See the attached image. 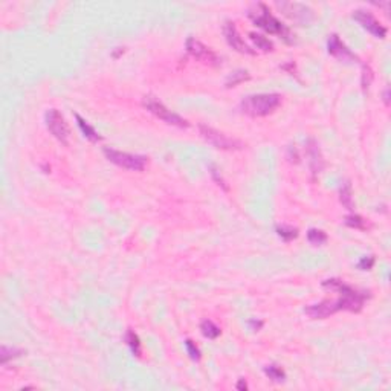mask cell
Segmentation results:
<instances>
[{"label": "cell", "instance_id": "cell-1", "mask_svg": "<svg viewBox=\"0 0 391 391\" xmlns=\"http://www.w3.org/2000/svg\"><path fill=\"white\" fill-rule=\"evenodd\" d=\"M248 16L263 31L269 32V34H274V36H278L287 45H294L295 43V36L292 34V31L286 25H283L277 17H274L271 14L269 8L265 4H257L254 8L249 10Z\"/></svg>", "mask_w": 391, "mask_h": 391}, {"label": "cell", "instance_id": "cell-2", "mask_svg": "<svg viewBox=\"0 0 391 391\" xmlns=\"http://www.w3.org/2000/svg\"><path fill=\"white\" fill-rule=\"evenodd\" d=\"M280 104L281 95L278 93H257L243 98L240 103V110L251 118H262L274 113Z\"/></svg>", "mask_w": 391, "mask_h": 391}, {"label": "cell", "instance_id": "cell-3", "mask_svg": "<svg viewBox=\"0 0 391 391\" xmlns=\"http://www.w3.org/2000/svg\"><path fill=\"white\" fill-rule=\"evenodd\" d=\"M322 287L339 292L341 297L338 300L341 303V307L342 310H348V312H359L364 307L365 300L370 298L368 292H359L338 278H330L322 281Z\"/></svg>", "mask_w": 391, "mask_h": 391}, {"label": "cell", "instance_id": "cell-4", "mask_svg": "<svg viewBox=\"0 0 391 391\" xmlns=\"http://www.w3.org/2000/svg\"><path fill=\"white\" fill-rule=\"evenodd\" d=\"M142 106L151 113L154 115L156 118H159L160 121L170 124V125H174V127H179V128H186L189 127V122L186 119H183L182 116H179L177 113L171 112L164 103H160L159 100H156L154 96H144L142 100Z\"/></svg>", "mask_w": 391, "mask_h": 391}, {"label": "cell", "instance_id": "cell-5", "mask_svg": "<svg viewBox=\"0 0 391 391\" xmlns=\"http://www.w3.org/2000/svg\"><path fill=\"white\" fill-rule=\"evenodd\" d=\"M104 156L115 165L124 168V170H130V171H142L147 165V157L141 156V154H132V153H125V151H119L115 148H109L106 147L104 150Z\"/></svg>", "mask_w": 391, "mask_h": 391}, {"label": "cell", "instance_id": "cell-6", "mask_svg": "<svg viewBox=\"0 0 391 391\" xmlns=\"http://www.w3.org/2000/svg\"><path fill=\"white\" fill-rule=\"evenodd\" d=\"M199 132L202 135V138L210 142L211 145H214L216 148H220V150H242L245 145L243 142H240L239 139H234V138H230L228 135L210 127V125H205V124H201L199 125Z\"/></svg>", "mask_w": 391, "mask_h": 391}, {"label": "cell", "instance_id": "cell-7", "mask_svg": "<svg viewBox=\"0 0 391 391\" xmlns=\"http://www.w3.org/2000/svg\"><path fill=\"white\" fill-rule=\"evenodd\" d=\"M45 122L48 130L51 132V135L60 141L63 145L69 144V138H71V128L64 119V116L57 110V109H49L45 113Z\"/></svg>", "mask_w": 391, "mask_h": 391}, {"label": "cell", "instance_id": "cell-8", "mask_svg": "<svg viewBox=\"0 0 391 391\" xmlns=\"http://www.w3.org/2000/svg\"><path fill=\"white\" fill-rule=\"evenodd\" d=\"M277 8L297 23H309L313 20V11L303 4L297 2H277Z\"/></svg>", "mask_w": 391, "mask_h": 391}, {"label": "cell", "instance_id": "cell-9", "mask_svg": "<svg viewBox=\"0 0 391 391\" xmlns=\"http://www.w3.org/2000/svg\"><path fill=\"white\" fill-rule=\"evenodd\" d=\"M185 49H186V52H188L192 58L199 60V61H204V63H207V64L217 66V64L220 63V60H219V57L216 55V52H213L208 46H205L202 42L196 40V39H192V37H188V39H186Z\"/></svg>", "mask_w": 391, "mask_h": 391}, {"label": "cell", "instance_id": "cell-10", "mask_svg": "<svg viewBox=\"0 0 391 391\" xmlns=\"http://www.w3.org/2000/svg\"><path fill=\"white\" fill-rule=\"evenodd\" d=\"M353 19L370 34H373L377 39H385L386 37V28L370 13L365 10H356L353 13Z\"/></svg>", "mask_w": 391, "mask_h": 391}, {"label": "cell", "instance_id": "cell-11", "mask_svg": "<svg viewBox=\"0 0 391 391\" xmlns=\"http://www.w3.org/2000/svg\"><path fill=\"white\" fill-rule=\"evenodd\" d=\"M223 36H225L226 43H228L234 51H237V52H240V54H248V55H254V54H255V51H254L251 46H248V45L245 43V40L240 37V34H239V31H237L234 22H226V23L223 25Z\"/></svg>", "mask_w": 391, "mask_h": 391}, {"label": "cell", "instance_id": "cell-12", "mask_svg": "<svg viewBox=\"0 0 391 391\" xmlns=\"http://www.w3.org/2000/svg\"><path fill=\"white\" fill-rule=\"evenodd\" d=\"M327 51L330 55L336 57L341 61H357L359 58L342 43V40L336 34H330L327 39Z\"/></svg>", "mask_w": 391, "mask_h": 391}, {"label": "cell", "instance_id": "cell-13", "mask_svg": "<svg viewBox=\"0 0 391 391\" xmlns=\"http://www.w3.org/2000/svg\"><path fill=\"white\" fill-rule=\"evenodd\" d=\"M342 310L341 307V303L339 300L336 301H322V303H318V304H310L304 309V312L313 318V319H324L330 315H335L336 312Z\"/></svg>", "mask_w": 391, "mask_h": 391}, {"label": "cell", "instance_id": "cell-14", "mask_svg": "<svg viewBox=\"0 0 391 391\" xmlns=\"http://www.w3.org/2000/svg\"><path fill=\"white\" fill-rule=\"evenodd\" d=\"M306 154L309 157V167H310V171L315 176H318L322 168H324V159H322V154H321V150H319V145L316 144L315 139H309L306 142Z\"/></svg>", "mask_w": 391, "mask_h": 391}, {"label": "cell", "instance_id": "cell-15", "mask_svg": "<svg viewBox=\"0 0 391 391\" xmlns=\"http://www.w3.org/2000/svg\"><path fill=\"white\" fill-rule=\"evenodd\" d=\"M75 119H77V124H78V127H80V130H81V133L89 139V141H92V142H98V141H101L103 138L100 136V133L86 121V119H83L78 113H75Z\"/></svg>", "mask_w": 391, "mask_h": 391}, {"label": "cell", "instance_id": "cell-16", "mask_svg": "<svg viewBox=\"0 0 391 391\" xmlns=\"http://www.w3.org/2000/svg\"><path fill=\"white\" fill-rule=\"evenodd\" d=\"M248 80H251V74H249L246 69H237V71L231 72V74L226 77L225 86H226L228 89H231V87H236V86H239V84H242V83H245V81H248Z\"/></svg>", "mask_w": 391, "mask_h": 391}, {"label": "cell", "instance_id": "cell-17", "mask_svg": "<svg viewBox=\"0 0 391 391\" xmlns=\"http://www.w3.org/2000/svg\"><path fill=\"white\" fill-rule=\"evenodd\" d=\"M339 201H341V204H342L347 210H350V211L354 210L353 191H351V183H350V182H344V183L341 185V188H339Z\"/></svg>", "mask_w": 391, "mask_h": 391}, {"label": "cell", "instance_id": "cell-18", "mask_svg": "<svg viewBox=\"0 0 391 391\" xmlns=\"http://www.w3.org/2000/svg\"><path fill=\"white\" fill-rule=\"evenodd\" d=\"M22 354H25V350L17 348V347H8V345H2L0 348V365H7L10 361L20 357Z\"/></svg>", "mask_w": 391, "mask_h": 391}, {"label": "cell", "instance_id": "cell-19", "mask_svg": "<svg viewBox=\"0 0 391 391\" xmlns=\"http://www.w3.org/2000/svg\"><path fill=\"white\" fill-rule=\"evenodd\" d=\"M201 332L208 339H217L220 336V333H222L220 327L217 324H214L211 319H204L201 322Z\"/></svg>", "mask_w": 391, "mask_h": 391}, {"label": "cell", "instance_id": "cell-20", "mask_svg": "<svg viewBox=\"0 0 391 391\" xmlns=\"http://www.w3.org/2000/svg\"><path fill=\"white\" fill-rule=\"evenodd\" d=\"M249 39L254 42V45L257 46V49H262L263 52H271V51H274V43H272L268 37H265V36H262V34H257V32H251V34H249Z\"/></svg>", "mask_w": 391, "mask_h": 391}, {"label": "cell", "instance_id": "cell-21", "mask_svg": "<svg viewBox=\"0 0 391 391\" xmlns=\"http://www.w3.org/2000/svg\"><path fill=\"white\" fill-rule=\"evenodd\" d=\"M124 341H125V344L128 345L130 351L135 356H141V339H139V336L133 330H127L125 332Z\"/></svg>", "mask_w": 391, "mask_h": 391}, {"label": "cell", "instance_id": "cell-22", "mask_svg": "<svg viewBox=\"0 0 391 391\" xmlns=\"http://www.w3.org/2000/svg\"><path fill=\"white\" fill-rule=\"evenodd\" d=\"M277 231V236L284 240V242H292L298 237V230L294 228V226H287V225H278L275 228Z\"/></svg>", "mask_w": 391, "mask_h": 391}, {"label": "cell", "instance_id": "cell-23", "mask_svg": "<svg viewBox=\"0 0 391 391\" xmlns=\"http://www.w3.org/2000/svg\"><path fill=\"white\" fill-rule=\"evenodd\" d=\"M307 240L313 245V246H321L327 242V234L322 230H316V228H310L307 231Z\"/></svg>", "mask_w": 391, "mask_h": 391}, {"label": "cell", "instance_id": "cell-24", "mask_svg": "<svg viewBox=\"0 0 391 391\" xmlns=\"http://www.w3.org/2000/svg\"><path fill=\"white\" fill-rule=\"evenodd\" d=\"M265 374L271 380H274V382H284L286 380V373L278 365H268V367H265Z\"/></svg>", "mask_w": 391, "mask_h": 391}, {"label": "cell", "instance_id": "cell-25", "mask_svg": "<svg viewBox=\"0 0 391 391\" xmlns=\"http://www.w3.org/2000/svg\"><path fill=\"white\" fill-rule=\"evenodd\" d=\"M344 223H345L347 226H350V228H354V230H365V228H367L365 220H364L361 216H357V214H350V216H347L345 220H344Z\"/></svg>", "mask_w": 391, "mask_h": 391}, {"label": "cell", "instance_id": "cell-26", "mask_svg": "<svg viewBox=\"0 0 391 391\" xmlns=\"http://www.w3.org/2000/svg\"><path fill=\"white\" fill-rule=\"evenodd\" d=\"M185 348H186V353L189 354V357H191L192 361H201L202 353H201V348L196 345L194 341L186 339V341H185Z\"/></svg>", "mask_w": 391, "mask_h": 391}, {"label": "cell", "instance_id": "cell-27", "mask_svg": "<svg viewBox=\"0 0 391 391\" xmlns=\"http://www.w3.org/2000/svg\"><path fill=\"white\" fill-rule=\"evenodd\" d=\"M371 81H373V71L370 69V66H362V80H361V84H362V89L367 90L370 86H371Z\"/></svg>", "mask_w": 391, "mask_h": 391}, {"label": "cell", "instance_id": "cell-28", "mask_svg": "<svg viewBox=\"0 0 391 391\" xmlns=\"http://www.w3.org/2000/svg\"><path fill=\"white\" fill-rule=\"evenodd\" d=\"M210 170H211L210 173H211L213 179H214V180L217 182V185H219V186H222V188H223L225 191H228V189H230V186L226 185V182H225V179L222 177L220 171H219V170H217V168H216L214 165H210Z\"/></svg>", "mask_w": 391, "mask_h": 391}, {"label": "cell", "instance_id": "cell-29", "mask_svg": "<svg viewBox=\"0 0 391 391\" xmlns=\"http://www.w3.org/2000/svg\"><path fill=\"white\" fill-rule=\"evenodd\" d=\"M373 266H374V257H371V255L362 257V258L357 262V268H359L361 271H370Z\"/></svg>", "mask_w": 391, "mask_h": 391}, {"label": "cell", "instance_id": "cell-30", "mask_svg": "<svg viewBox=\"0 0 391 391\" xmlns=\"http://www.w3.org/2000/svg\"><path fill=\"white\" fill-rule=\"evenodd\" d=\"M287 157H289V160L290 162H300V154H298V150H297V147L295 145H289V148H287Z\"/></svg>", "mask_w": 391, "mask_h": 391}, {"label": "cell", "instance_id": "cell-31", "mask_svg": "<svg viewBox=\"0 0 391 391\" xmlns=\"http://www.w3.org/2000/svg\"><path fill=\"white\" fill-rule=\"evenodd\" d=\"M248 324L252 330H260L263 327V321H260V319H249Z\"/></svg>", "mask_w": 391, "mask_h": 391}, {"label": "cell", "instance_id": "cell-32", "mask_svg": "<svg viewBox=\"0 0 391 391\" xmlns=\"http://www.w3.org/2000/svg\"><path fill=\"white\" fill-rule=\"evenodd\" d=\"M236 388H237V389H240V391L248 389V383H246V380H245V379H239V382H237Z\"/></svg>", "mask_w": 391, "mask_h": 391}, {"label": "cell", "instance_id": "cell-33", "mask_svg": "<svg viewBox=\"0 0 391 391\" xmlns=\"http://www.w3.org/2000/svg\"><path fill=\"white\" fill-rule=\"evenodd\" d=\"M382 100H383V103H385V106H389V90L388 89H385L383 90V93H382Z\"/></svg>", "mask_w": 391, "mask_h": 391}]
</instances>
